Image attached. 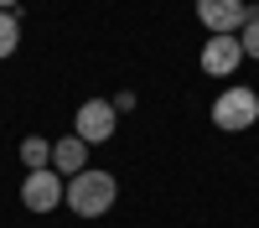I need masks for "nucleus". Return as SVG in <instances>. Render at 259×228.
Segmentation results:
<instances>
[{"mask_svg":"<svg viewBox=\"0 0 259 228\" xmlns=\"http://www.w3.org/2000/svg\"><path fill=\"white\" fill-rule=\"evenodd\" d=\"M109 104H114V114H135V94H130V88H124V94H114Z\"/></svg>","mask_w":259,"mask_h":228,"instance_id":"obj_11","label":"nucleus"},{"mask_svg":"<svg viewBox=\"0 0 259 228\" xmlns=\"http://www.w3.org/2000/svg\"><path fill=\"white\" fill-rule=\"evenodd\" d=\"M254 119H259V94L254 88H223L212 99V124L223 135H244Z\"/></svg>","mask_w":259,"mask_h":228,"instance_id":"obj_2","label":"nucleus"},{"mask_svg":"<svg viewBox=\"0 0 259 228\" xmlns=\"http://www.w3.org/2000/svg\"><path fill=\"white\" fill-rule=\"evenodd\" d=\"M16 6H21V0H0V11H16Z\"/></svg>","mask_w":259,"mask_h":228,"instance_id":"obj_12","label":"nucleus"},{"mask_svg":"<svg viewBox=\"0 0 259 228\" xmlns=\"http://www.w3.org/2000/svg\"><path fill=\"white\" fill-rule=\"evenodd\" d=\"M197 21L207 26V36H239V26L249 21L244 0H197Z\"/></svg>","mask_w":259,"mask_h":228,"instance_id":"obj_5","label":"nucleus"},{"mask_svg":"<svg viewBox=\"0 0 259 228\" xmlns=\"http://www.w3.org/2000/svg\"><path fill=\"white\" fill-rule=\"evenodd\" d=\"M21 166H26V171L52 166V140L47 135H26V140H21Z\"/></svg>","mask_w":259,"mask_h":228,"instance_id":"obj_8","label":"nucleus"},{"mask_svg":"<svg viewBox=\"0 0 259 228\" xmlns=\"http://www.w3.org/2000/svg\"><path fill=\"white\" fill-rule=\"evenodd\" d=\"M239 47H244V57L259 62V6H249V21L239 26Z\"/></svg>","mask_w":259,"mask_h":228,"instance_id":"obj_10","label":"nucleus"},{"mask_svg":"<svg viewBox=\"0 0 259 228\" xmlns=\"http://www.w3.org/2000/svg\"><path fill=\"white\" fill-rule=\"evenodd\" d=\"M52 171H57V176H78V171H89V145H83L78 135L52 140Z\"/></svg>","mask_w":259,"mask_h":228,"instance_id":"obj_7","label":"nucleus"},{"mask_svg":"<svg viewBox=\"0 0 259 228\" xmlns=\"http://www.w3.org/2000/svg\"><path fill=\"white\" fill-rule=\"evenodd\" d=\"M119 130V114H114V104L109 99H89V104H78V114H73V135L83 145H104V140H114Z\"/></svg>","mask_w":259,"mask_h":228,"instance_id":"obj_4","label":"nucleus"},{"mask_svg":"<svg viewBox=\"0 0 259 228\" xmlns=\"http://www.w3.org/2000/svg\"><path fill=\"white\" fill-rule=\"evenodd\" d=\"M62 197H68V176H57L52 166L26 171V181H21V207L26 213H57Z\"/></svg>","mask_w":259,"mask_h":228,"instance_id":"obj_3","label":"nucleus"},{"mask_svg":"<svg viewBox=\"0 0 259 228\" xmlns=\"http://www.w3.org/2000/svg\"><path fill=\"white\" fill-rule=\"evenodd\" d=\"M16 47H21V16L16 11H0V62L16 57Z\"/></svg>","mask_w":259,"mask_h":228,"instance_id":"obj_9","label":"nucleus"},{"mask_svg":"<svg viewBox=\"0 0 259 228\" xmlns=\"http://www.w3.org/2000/svg\"><path fill=\"white\" fill-rule=\"evenodd\" d=\"M114 197H119V181H114V171H99V166H89V171H78V176H68V202L78 218H104L114 207Z\"/></svg>","mask_w":259,"mask_h":228,"instance_id":"obj_1","label":"nucleus"},{"mask_svg":"<svg viewBox=\"0 0 259 228\" xmlns=\"http://www.w3.org/2000/svg\"><path fill=\"white\" fill-rule=\"evenodd\" d=\"M239 62H244L239 36H207V41H202V73H207V78H233V73H239Z\"/></svg>","mask_w":259,"mask_h":228,"instance_id":"obj_6","label":"nucleus"}]
</instances>
